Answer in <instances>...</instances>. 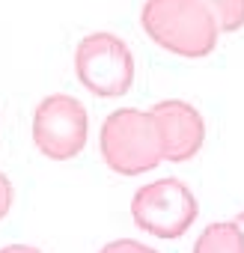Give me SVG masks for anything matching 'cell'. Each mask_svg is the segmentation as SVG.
I'll list each match as a JSON object with an SVG mask.
<instances>
[{
	"label": "cell",
	"mask_w": 244,
	"mask_h": 253,
	"mask_svg": "<svg viewBox=\"0 0 244 253\" xmlns=\"http://www.w3.org/2000/svg\"><path fill=\"white\" fill-rule=\"evenodd\" d=\"M140 27L158 48L185 60L208 57L220 36V27L203 0H146Z\"/></svg>",
	"instance_id": "cell-1"
},
{
	"label": "cell",
	"mask_w": 244,
	"mask_h": 253,
	"mask_svg": "<svg viewBox=\"0 0 244 253\" xmlns=\"http://www.w3.org/2000/svg\"><path fill=\"white\" fill-rule=\"evenodd\" d=\"M98 146L104 164L119 176H143L164 161L155 119L149 110L137 107L113 110L101 122Z\"/></svg>",
	"instance_id": "cell-2"
},
{
	"label": "cell",
	"mask_w": 244,
	"mask_h": 253,
	"mask_svg": "<svg viewBox=\"0 0 244 253\" xmlns=\"http://www.w3.org/2000/svg\"><path fill=\"white\" fill-rule=\"evenodd\" d=\"M75 75L95 98H119L134 84V54L113 33H86L75 48Z\"/></svg>",
	"instance_id": "cell-3"
},
{
	"label": "cell",
	"mask_w": 244,
	"mask_h": 253,
	"mask_svg": "<svg viewBox=\"0 0 244 253\" xmlns=\"http://www.w3.org/2000/svg\"><path fill=\"white\" fill-rule=\"evenodd\" d=\"M200 214V203L194 191L179 179H155L134 191L131 217L137 229L155 238H182Z\"/></svg>",
	"instance_id": "cell-4"
},
{
	"label": "cell",
	"mask_w": 244,
	"mask_h": 253,
	"mask_svg": "<svg viewBox=\"0 0 244 253\" xmlns=\"http://www.w3.org/2000/svg\"><path fill=\"white\" fill-rule=\"evenodd\" d=\"M89 134L86 107L69 95L54 92L45 95L33 110V143L51 161H72L83 152Z\"/></svg>",
	"instance_id": "cell-5"
},
{
	"label": "cell",
	"mask_w": 244,
	"mask_h": 253,
	"mask_svg": "<svg viewBox=\"0 0 244 253\" xmlns=\"http://www.w3.org/2000/svg\"><path fill=\"white\" fill-rule=\"evenodd\" d=\"M149 113L155 119V128H158V137H161L164 161L182 164V161L194 158L203 149L205 122H203V113L194 104H188L182 98H164Z\"/></svg>",
	"instance_id": "cell-6"
},
{
	"label": "cell",
	"mask_w": 244,
	"mask_h": 253,
	"mask_svg": "<svg viewBox=\"0 0 244 253\" xmlns=\"http://www.w3.org/2000/svg\"><path fill=\"white\" fill-rule=\"evenodd\" d=\"M191 253H244V238H241L238 223H235V220L208 223V226L197 235Z\"/></svg>",
	"instance_id": "cell-7"
},
{
	"label": "cell",
	"mask_w": 244,
	"mask_h": 253,
	"mask_svg": "<svg viewBox=\"0 0 244 253\" xmlns=\"http://www.w3.org/2000/svg\"><path fill=\"white\" fill-rule=\"evenodd\" d=\"M214 15L220 33H238L244 27V0H203Z\"/></svg>",
	"instance_id": "cell-8"
},
{
	"label": "cell",
	"mask_w": 244,
	"mask_h": 253,
	"mask_svg": "<svg viewBox=\"0 0 244 253\" xmlns=\"http://www.w3.org/2000/svg\"><path fill=\"white\" fill-rule=\"evenodd\" d=\"M98 253H158V250L137 238H116V241H107Z\"/></svg>",
	"instance_id": "cell-9"
},
{
	"label": "cell",
	"mask_w": 244,
	"mask_h": 253,
	"mask_svg": "<svg viewBox=\"0 0 244 253\" xmlns=\"http://www.w3.org/2000/svg\"><path fill=\"white\" fill-rule=\"evenodd\" d=\"M12 200H15V188H12V182H9V176L0 170V220H3L6 214H9V209H12Z\"/></svg>",
	"instance_id": "cell-10"
},
{
	"label": "cell",
	"mask_w": 244,
	"mask_h": 253,
	"mask_svg": "<svg viewBox=\"0 0 244 253\" xmlns=\"http://www.w3.org/2000/svg\"><path fill=\"white\" fill-rule=\"evenodd\" d=\"M0 253H42V250L33 244H6V247H0Z\"/></svg>",
	"instance_id": "cell-11"
},
{
	"label": "cell",
	"mask_w": 244,
	"mask_h": 253,
	"mask_svg": "<svg viewBox=\"0 0 244 253\" xmlns=\"http://www.w3.org/2000/svg\"><path fill=\"white\" fill-rule=\"evenodd\" d=\"M235 223H238V229H241V238H244V211H241V214L235 217Z\"/></svg>",
	"instance_id": "cell-12"
}]
</instances>
